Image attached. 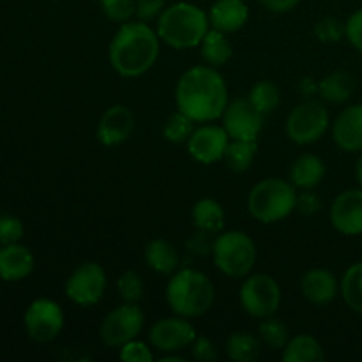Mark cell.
<instances>
[{
  "instance_id": "2e32d148",
  "label": "cell",
  "mask_w": 362,
  "mask_h": 362,
  "mask_svg": "<svg viewBox=\"0 0 362 362\" xmlns=\"http://www.w3.org/2000/svg\"><path fill=\"white\" fill-rule=\"evenodd\" d=\"M134 129V115L127 106L115 105L103 113L98 126V140L106 147L126 141Z\"/></svg>"
},
{
  "instance_id": "e575fe53",
  "label": "cell",
  "mask_w": 362,
  "mask_h": 362,
  "mask_svg": "<svg viewBox=\"0 0 362 362\" xmlns=\"http://www.w3.org/2000/svg\"><path fill=\"white\" fill-rule=\"evenodd\" d=\"M106 18L119 23H126L136 14V0H99Z\"/></svg>"
},
{
  "instance_id": "8992f818",
  "label": "cell",
  "mask_w": 362,
  "mask_h": 362,
  "mask_svg": "<svg viewBox=\"0 0 362 362\" xmlns=\"http://www.w3.org/2000/svg\"><path fill=\"white\" fill-rule=\"evenodd\" d=\"M214 264L225 276L246 278L257 264V246L247 233L239 230L221 232L212 244Z\"/></svg>"
},
{
  "instance_id": "f35d334b",
  "label": "cell",
  "mask_w": 362,
  "mask_h": 362,
  "mask_svg": "<svg viewBox=\"0 0 362 362\" xmlns=\"http://www.w3.org/2000/svg\"><path fill=\"white\" fill-rule=\"evenodd\" d=\"M346 34L345 37L349 39L350 45L362 53V9H357L356 13L350 14V18L345 23Z\"/></svg>"
},
{
  "instance_id": "cb8c5ba5",
  "label": "cell",
  "mask_w": 362,
  "mask_h": 362,
  "mask_svg": "<svg viewBox=\"0 0 362 362\" xmlns=\"http://www.w3.org/2000/svg\"><path fill=\"white\" fill-rule=\"evenodd\" d=\"M145 262L159 274H173L179 267V253L165 239H154L145 246Z\"/></svg>"
},
{
  "instance_id": "4dcf8cb0",
  "label": "cell",
  "mask_w": 362,
  "mask_h": 362,
  "mask_svg": "<svg viewBox=\"0 0 362 362\" xmlns=\"http://www.w3.org/2000/svg\"><path fill=\"white\" fill-rule=\"evenodd\" d=\"M258 336L260 341L271 350H283L290 341L288 327L281 320L274 318V315L262 318V324L258 325Z\"/></svg>"
},
{
  "instance_id": "8d00e7d4",
  "label": "cell",
  "mask_w": 362,
  "mask_h": 362,
  "mask_svg": "<svg viewBox=\"0 0 362 362\" xmlns=\"http://www.w3.org/2000/svg\"><path fill=\"white\" fill-rule=\"evenodd\" d=\"M119 357L126 362H151L154 359L151 349L144 341H138V339H133V341L120 346Z\"/></svg>"
},
{
  "instance_id": "f6af8a7d",
  "label": "cell",
  "mask_w": 362,
  "mask_h": 362,
  "mask_svg": "<svg viewBox=\"0 0 362 362\" xmlns=\"http://www.w3.org/2000/svg\"><path fill=\"white\" fill-rule=\"evenodd\" d=\"M356 177H357V182H359V186L362 187V156L356 165Z\"/></svg>"
},
{
  "instance_id": "6da1fadb",
  "label": "cell",
  "mask_w": 362,
  "mask_h": 362,
  "mask_svg": "<svg viewBox=\"0 0 362 362\" xmlns=\"http://www.w3.org/2000/svg\"><path fill=\"white\" fill-rule=\"evenodd\" d=\"M177 110L194 122L221 119L228 106L226 81L212 66H194L179 78L175 87Z\"/></svg>"
},
{
  "instance_id": "603a6c76",
  "label": "cell",
  "mask_w": 362,
  "mask_h": 362,
  "mask_svg": "<svg viewBox=\"0 0 362 362\" xmlns=\"http://www.w3.org/2000/svg\"><path fill=\"white\" fill-rule=\"evenodd\" d=\"M356 87L357 81L352 73H349V71H334L318 83V95L324 101L339 105V103H345L352 98Z\"/></svg>"
},
{
  "instance_id": "7a4b0ae2",
  "label": "cell",
  "mask_w": 362,
  "mask_h": 362,
  "mask_svg": "<svg viewBox=\"0 0 362 362\" xmlns=\"http://www.w3.org/2000/svg\"><path fill=\"white\" fill-rule=\"evenodd\" d=\"M110 64L124 78H136L152 69L159 57V35L145 21H126L113 35Z\"/></svg>"
},
{
  "instance_id": "5b68a950",
  "label": "cell",
  "mask_w": 362,
  "mask_h": 362,
  "mask_svg": "<svg viewBox=\"0 0 362 362\" xmlns=\"http://www.w3.org/2000/svg\"><path fill=\"white\" fill-rule=\"evenodd\" d=\"M296 186L278 177L260 180L247 194V211L264 225H272L288 218L296 211Z\"/></svg>"
},
{
  "instance_id": "ab89813d",
  "label": "cell",
  "mask_w": 362,
  "mask_h": 362,
  "mask_svg": "<svg viewBox=\"0 0 362 362\" xmlns=\"http://www.w3.org/2000/svg\"><path fill=\"white\" fill-rule=\"evenodd\" d=\"M296 209L303 216H315L322 209L320 197L311 189H303V193L297 194Z\"/></svg>"
},
{
  "instance_id": "ffe728a7",
  "label": "cell",
  "mask_w": 362,
  "mask_h": 362,
  "mask_svg": "<svg viewBox=\"0 0 362 362\" xmlns=\"http://www.w3.org/2000/svg\"><path fill=\"white\" fill-rule=\"evenodd\" d=\"M34 271V255L21 244H7L0 250V278L4 281H21Z\"/></svg>"
},
{
  "instance_id": "d6986e66",
  "label": "cell",
  "mask_w": 362,
  "mask_h": 362,
  "mask_svg": "<svg viewBox=\"0 0 362 362\" xmlns=\"http://www.w3.org/2000/svg\"><path fill=\"white\" fill-rule=\"evenodd\" d=\"M250 18V9L244 0H216L209 11L211 27L225 34L237 32L246 25Z\"/></svg>"
},
{
  "instance_id": "60d3db41",
  "label": "cell",
  "mask_w": 362,
  "mask_h": 362,
  "mask_svg": "<svg viewBox=\"0 0 362 362\" xmlns=\"http://www.w3.org/2000/svg\"><path fill=\"white\" fill-rule=\"evenodd\" d=\"M166 0H136V16L141 21H151L161 16Z\"/></svg>"
},
{
  "instance_id": "484cf974",
  "label": "cell",
  "mask_w": 362,
  "mask_h": 362,
  "mask_svg": "<svg viewBox=\"0 0 362 362\" xmlns=\"http://www.w3.org/2000/svg\"><path fill=\"white\" fill-rule=\"evenodd\" d=\"M200 48L204 60L212 67L225 66L233 55V48L228 39H226V34L221 30H216V28H211L207 32Z\"/></svg>"
},
{
  "instance_id": "74e56055",
  "label": "cell",
  "mask_w": 362,
  "mask_h": 362,
  "mask_svg": "<svg viewBox=\"0 0 362 362\" xmlns=\"http://www.w3.org/2000/svg\"><path fill=\"white\" fill-rule=\"evenodd\" d=\"M189 350H191V356H193V359H197L200 362L216 361L219 356L218 346L214 345V341H211L209 338H205V336H197V338H194V341L191 343Z\"/></svg>"
},
{
  "instance_id": "52a82bcc",
  "label": "cell",
  "mask_w": 362,
  "mask_h": 362,
  "mask_svg": "<svg viewBox=\"0 0 362 362\" xmlns=\"http://www.w3.org/2000/svg\"><path fill=\"white\" fill-rule=\"evenodd\" d=\"M329 127V113L320 101L304 99L286 117V136L297 145H310L320 140Z\"/></svg>"
},
{
  "instance_id": "ac0fdd59",
  "label": "cell",
  "mask_w": 362,
  "mask_h": 362,
  "mask_svg": "<svg viewBox=\"0 0 362 362\" xmlns=\"http://www.w3.org/2000/svg\"><path fill=\"white\" fill-rule=\"evenodd\" d=\"M300 292L308 303L315 306H327L339 292L338 279L327 269H310L300 279Z\"/></svg>"
},
{
  "instance_id": "d4e9b609",
  "label": "cell",
  "mask_w": 362,
  "mask_h": 362,
  "mask_svg": "<svg viewBox=\"0 0 362 362\" xmlns=\"http://www.w3.org/2000/svg\"><path fill=\"white\" fill-rule=\"evenodd\" d=\"M325 354L317 338L310 334H299L290 338L283 349V361L285 362H322Z\"/></svg>"
},
{
  "instance_id": "8fae6325",
  "label": "cell",
  "mask_w": 362,
  "mask_h": 362,
  "mask_svg": "<svg viewBox=\"0 0 362 362\" xmlns=\"http://www.w3.org/2000/svg\"><path fill=\"white\" fill-rule=\"evenodd\" d=\"M25 329L34 341H53L64 329L62 308L52 299H35L25 311Z\"/></svg>"
},
{
  "instance_id": "7c38bea8",
  "label": "cell",
  "mask_w": 362,
  "mask_h": 362,
  "mask_svg": "<svg viewBox=\"0 0 362 362\" xmlns=\"http://www.w3.org/2000/svg\"><path fill=\"white\" fill-rule=\"evenodd\" d=\"M223 127L232 140H258L264 129L265 115L255 108L250 99H235L228 103L223 113Z\"/></svg>"
},
{
  "instance_id": "836d02e7",
  "label": "cell",
  "mask_w": 362,
  "mask_h": 362,
  "mask_svg": "<svg viewBox=\"0 0 362 362\" xmlns=\"http://www.w3.org/2000/svg\"><path fill=\"white\" fill-rule=\"evenodd\" d=\"M346 34V27L341 20L334 16H325L322 20L317 21L315 25V35L320 42H327V45H332V42H339Z\"/></svg>"
},
{
  "instance_id": "bcb514c9",
  "label": "cell",
  "mask_w": 362,
  "mask_h": 362,
  "mask_svg": "<svg viewBox=\"0 0 362 362\" xmlns=\"http://www.w3.org/2000/svg\"><path fill=\"white\" fill-rule=\"evenodd\" d=\"M172 361H179V362H184V359H182V357H177V356H170V354H168V356H165V357H163V359H161V362H172Z\"/></svg>"
},
{
  "instance_id": "30bf717a",
  "label": "cell",
  "mask_w": 362,
  "mask_h": 362,
  "mask_svg": "<svg viewBox=\"0 0 362 362\" xmlns=\"http://www.w3.org/2000/svg\"><path fill=\"white\" fill-rule=\"evenodd\" d=\"M106 290V272L95 262H85L73 271L66 281V296L78 306H94Z\"/></svg>"
},
{
  "instance_id": "b9f144b4",
  "label": "cell",
  "mask_w": 362,
  "mask_h": 362,
  "mask_svg": "<svg viewBox=\"0 0 362 362\" xmlns=\"http://www.w3.org/2000/svg\"><path fill=\"white\" fill-rule=\"evenodd\" d=\"M212 244L214 243H211V240H209V233L198 232V233H194L189 240H187V250H189L191 253L207 255L209 251H212Z\"/></svg>"
},
{
  "instance_id": "ba28073f",
  "label": "cell",
  "mask_w": 362,
  "mask_h": 362,
  "mask_svg": "<svg viewBox=\"0 0 362 362\" xmlns=\"http://www.w3.org/2000/svg\"><path fill=\"white\" fill-rule=\"evenodd\" d=\"M240 306L250 317L267 318L279 310L281 304V288L278 281L269 274L246 276V281L240 286Z\"/></svg>"
},
{
  "instance_id": "f1b7e54d",
  "label": "cell",
  "mask_w": 362,
  "mask_h": 362,
  "mask_svg": "<svg viewBox=\"0 0 362 362\" xmlns=\"http://www.w3.org/2000/svg\"><path fill=\"white\" fill-rule=\"evenodd\" d=\"M339 292H341L346 306L362 315V262H357L352 267L346 269Z\"/></svg>"
},
{
  "instance_id": "9a60e30c",
  "label": "cell",
  "mask_w": 362,
  "mask_h": 362,
  "mask_svg": "<svg viewBox=\"0 0 362 362\" xmlns=\"http://www.w3.org/2000/svg\"><path fill=\"white\" fill-rule=\"evenodd\" d=\"M331 223L343 235L362 233V187L346 189L332 202Z\"/></svg>"
},
{
  "instance_id": "277c9868",
  "label": "cell",
  "mask_w": 362,
  "mask_h": 362,
  "mask_svg": "<svg viewBox=\"0 0 362 362\" xmlns=\"http://www.w3.org/2000/svg\"><path fill=\"white\" fill-rule=\"evenodd\" d=\"M214 285L207 274L197 269H182L170 278L166 300L175 315L197 318L207 313L214 304Z\"/></svg>"
},
{
  "instance_id": "f546056e",
  "label": "cell",
  "mask_w": 362,
  "mask_h": 362,
  "mask_svg": "<svg viewBox=\"0 0 362 362\" xmlns=\"http://www.w3.org/2000/svg\"><path fill=\"white\" fill-rule=\"evenodd\" d=\"M247 99L253 103L258 112H262L264 115H271L281 103V92H279L278 85L272 81L260 80L251 87Z\"/></svg>"
},
{
  "instance_id": "5bb4252c",
  "label": "cell",
  "mask_w": 362,
  "mask_h": 362,
  "mask_svg": "<svg viewBox=\"0 0 362 362\" xmlns=\"http://www.w3.org/2000/svg\"><path fill=\"white\" fill-rule=\"evenodd\" d=\"M232 138L223 126H202L193 131L187 144V151L194 161L212 165L225 159V152Z\"/></svg>"
},
{
  "instance_id": "44dd1931",
  "label": "cell",
  "mask_w": 362,
  "mask_h": 362,
  "mask_svg": "<svg viewBox=\"0 0 362 362\" xmlns=\"http://www.w3.org/2000/svg\"><path fill=\"white\" fill-rule=\"evenodd\" d=\"M290 182L299 189H313L324 180L325 165L318 156L303 154L290 166Z\"/></svg>"
},
{
  "instance_id": "83f0119b",
  "label": "cell",
  "mask_w": 362,
  "mask_h": 362,
  "mask_svg": "<svg viewBox=\"0 0 362 362\" xmlns=\"http://www.w3.org/2000/svg\"><path fill=\"white\" fill-rule=\"evenodd\" d=\"M257 141L255 140H230L225 152V163L232 172L243 173L251 168L257 156Z\"/></svg>"
},
{
  "instance_id": "ee69618b",
  "label": "cell",
  "mask_w": 362,
  "mask_h": 362,
  "mask_svg": "<svg viewBox=\"0 0 362 362\" xmlns=\"http://www.w3.org/2000/svg\"><path fill=\"white\" fill-rule=\"evenodd\" d=\"M297 90H299V94L303 95L304 99H313L315 95L318 94L317 80H315V78H311V76L300 78L299 83H297Z\"/></svg>"
},
{
  "instance_id": "e0dca14e",
  "label": "cell",
  "mask_w": 362,
  "mask_h": 362,
  "mask_svg": "<svg viewBox=\"0 0 362 362\" xmlns=\"http://www.w3.org/2000/svg\"><path fill=\"white\" fill-rule=\"evenodd\" d=\"M332 138L345 152H362V105L343 110L332 122Z\"/></svg>"
},
{
  "instance_id": "d590c367",
  "label": "cell",
  "mask_w": 362,
  "mask_h": 362,
  "mask_svg": "<svg viewBox=\"0 0 362 362\" xmlns=\"http://www.w3.org/2000/svg\"><path fill=\"white\" fill-rule=\"evenodd\" d=\"M23 233L25 228L20 218L9 214L0 216V244L7 246V244L20 243Z\"/></svg>"
},
{
  "instance_id": "7bdbcfd3",
  "label": "cell",
  "mask_w": 362,
  "mask_h": 362,
  "mask_svg": "<svg viewBox=\"0 0 362 362\" xmlns=\"http://www.w3.org/2000/svg\"><path fill=\"white\" fill-rule=\"evenodd\" d=\"M260 2L271 13H288L299 4V0H260Z\"/></svg>"
},
{
  "instance_id": "1f68e13d",
  "label": "cell",
  "mask_w": 362,
  "mask_h": 362,
  "mask_svg": "<svg viewBox=\"0 0 362 362\" xmlns=\"http://www.w3.org/2000/svg\"><path fill=\"white\" fill-rule=\"evenodd\" d=\"M194 120H191L189 117L184 115L182 112L177 110L175 113L168 117L165 120V126H163V136L165 140L172 141V144H184V141L189 140V136L194 131Z\"/></svg>"
},
{
  "instance_id": "7402d4cb",
  "label": "cell",
  "mask_w": 362,
  "mask_h": 362,
  "mask_svg": "<svg viewBox=\"0 0 362 362\" xmlns=\"http://www.w3.org/2000/svg\"><path fill=\"white\" fill-rule=\"evenodd\" d=\"M191 221L198 232L218 235L225 228V209L212 198H202L193 205Z\"/></svg>"
},
{
  "instance_id": "3957f363",
  "label": "cell",
  "mask_w": 362,
  "mask_h": 362,
  "mask_svg": "<svg viewBox=\"0 0 362 362\" xmlns=\"http://www.w3.org/2000/svg\"><path fill=\"white\" fill-rule=\"evenodd\" d=\"M209 30V14L189 2H177L166 7L158 18L156 28L159 39L175 49L197 48Z\"/></svg>"
},
{
  "instance_id": "4fadbf2b",
  "label": "cell",
  "mask_w": 362,
  "mask_h": 362,
  "mask_svg": "<svg viewBox=\"0 0 362 362\" xmlns=\"http://www.w3.org/2000/svg\"><path fill=\"white\" fill-rule=\"evenodd\" d=\"M197 338V329L186 317H170L156 322L148 332V341L156 350L165 354L189 349Z\"/></svg>"
},
{
  "instance_id": "4316f807",
  "label": "cell",
  "mask_w": 362,
  "mask_h": 362,
  "mask_svg": "<svg viewBox=\"0 0 362 362\" xmlns=\"http://www.w3.org/2000/svg\"><path fill=\"white\" fill-rule=\"evenodd\" d=\"M262 341L251 332H232L226 339V354L235 362H255L260 357Z\"/></svg>"
},
{
  "instance_id": "9c48e42d",
  "label": "cell",
  "mask_w": 362,
  "mask_h": 362,
  "mask_svg": "<svg viewBox=\"0 0 362 362\" xmlns=\"http://www.w3.org/2000/svg\"><path fill=\"white\" fill-rule=\"evenodd\" d=\"M145 324L144 311L134 303H124L110 311L101 322L99 336L103 343L112 349H120L138 338Z\"/></svg>"
},
{
  "instance_id": "d6a6232c",
  "label": "cell",
  "mask_w": 362,
  "mask_h": 362,
  "mask_svg": "<svg viewBox=\"0 0 362 362\" xmlns=\"http://www.w3.org/2000/svg\"><path fill=\"white\" fill-rule=\"evenodd\" d=\"M117 292L124 303L138 304L144 297V279L136 271H126L117 279Z\"/></svg>"
}]
</instances>
